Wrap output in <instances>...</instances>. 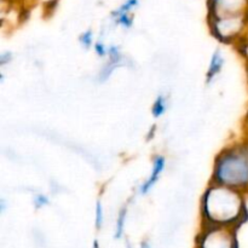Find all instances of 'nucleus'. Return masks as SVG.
Instances as JSON below:
<instances>
[{
    "instance_id": "1",
    "label": "nucleus",
    "mask_w": 248,
    "mask_h": 248,
    "mask_svg": "<svg viewBox=\"0 0 248 248\" xmlns=\"http://www.w3.org/2000/svg\"><path fill=\"white\" fill-rule=\"evenodd\" d=\"M202 208L205 218L211 224H232L242 216L241 196L229 186L216 184L206 191Z\"/></svg>"
},
{
    "instance_id": "9",
    "label": "nucleus",
    "mask_w": 248,
    "mask_h": 248,
    "mask_svg": "<svg viewBox=\"0 0 248 248\" xmlns=\"http://www.w3.org/2000/svg\"><path fill=\"white\" fill-rule=\"evenodd\" d=\"M92 38H93V35H92V31H85L81 36H80V43L82 44V46H84L85 48H89L90 46L92 45Z\"/></svg>"
},
{
    "instance_id": "11",
    "label": "nucleus",
    "mask_w": 248,
    "mask_h": 248,
    "mask_svg": "<svg viewBox=\"0 0 248 248\" xmlns=\"http://www.w3.org/2000/svg\"><path fill=\"white\" fill-rule=\"evenodd\" d=\"M118 22L120 24H123L124 27H131V24H132V19L130 18V17L127 16V14H124V15H120L118 18Z\"/></svg>"
},
{
    "instance_id": "6",
    "label": "nucleus",
    "mask_w": 248,
    "mask_h": 248,
    "mask_svg": "<svg viewBox=\"0 0 248 248\" xmlns=\"http://www.w3.org/2000/svg\"><path fill=\"white\" fill-rule=\"evenodd\" d=\"M153 115L155 118H160L162 114L166 111V99L164 96H159L156 98V101L154 102V106H153Z\"/></svg>"
},
{
    "instance_id": "12",
    "label": "nucleus",
    "mask_w": 248,
    "mask_h": 248,
    "mask_svg": "<svg viewBox=\"0 0 248 248\" xmlns=\"http://www.w3.org/2000/svg\"><path fill=\"white\" fill-rule=\"evenodd\" d=\"M94 50H96L97 55L101 56V57H103V56H106L107 53H108V48H107L102 43H97L96 46H94Z\"/></svg>"
},
{
    "instance_id": "13",
    "label": "nucleus",
    "mask_w": 248,
    "mask_h": 248,
    "mask_svg": "<svg viewBox=\"0 0 248 248\" xmlns=\"http://www.w3.org/2000/svg\"><path fill=\"white\" fill-rule=\"evenodd\" d=\"M10 60H11V55H10V53H5V55H2L1 57H0V62H1V64H5V62Z\"/></svg>"
},
{
    "instance_id": "10",
    "label": "nucleus",
    "mask_w": 248,
    "mask_h": 248,
    "mask_svg": "<svg viewBox=\"0 0 248 248\" xmlns=\"http://www.w3.org/2000/svg\"><path fill=\"white\" fill-rule=\"evenodd\" d=\"M48 205V199L46 198L45 195H43V194H39V195L35 196V199H34V206H35V208L38 210V208H41L43 206H46Z\"/></svg>"
},
{
    "instance_id": "5",
    "label": "nucleus",
    "mask_w": 248,
    "mask_h": 248,
    "mask_svg": "<svg viewBox=\"0 0 248 248\" xmlns=\"http://www.w3.org/2000/svg\"><path fill=\"white\" fill-rule=\"evenodd\" d=\"M223 64H224V58H223L222 53L219 51H216L212 55V60H211L210 67H208V73H207V80L208 82L218 74V73L222 70Z\"/></svg>"
},
{
    "instance_id": "14",
    "label": "nucleus",
    "mask_w": 248,
    "mask_h": 248,
    "mask_svg": "<svg viewBox=\"0 0 248 248\" xmlns=\"http://www.w3.org/2000/svg\"><path fill=\"white\" fill-rule=\"evenodd\" d=\"M140 248H150V245L148 244V242H143L142 246H140Z\"/></svg>"
},
{
    "instance_id": "3",
    "label": "nucleus",
    "mask_w": 248,
    "mask_h": 248,
    "mask_svg": "<svg viewBox=\"0 0 248 248\" xmlns=\"http://www.w3.org/2000/svg\"><path fill=\"white\" fill-rule=\"evenodd\" d=\"M201 248H236V241L232 232L222 225L211 224L202 236Z\"/></svg>"
},
{
    "instance_id": "4",
    "label": "nucleus",
    "mask_w": 248,
    "mask_h": 248,
    "mask_svg": "<svg viewBox=\"0 0 248 248\" xmlns=\"http://www.w3.org/2000/svg\"><path fill=\"white\" fill-rule=\"evenodd\" d=\"M164 169H165V159H164V157H162V156L155 157L152 174H150L149 179H148V181L145 182L144 184H143L142 188H140V194H147L148 191H149L150 189L153 188V186H154V184L157 182V179H159L160 174H161V172L164 171Z\"/></svg>"
},
{
    "instance_id": "16",
    "label": "nucleus",
    "mask_w": 248,
    "mask_h": 248,
    "mask_svg": "<svg viewBox=\"0 0 248 248\" xmlns=\"http://www.w3.org/2000/svg\"><path fill=\"white\" fill-rule=\"evenodd\" d=\"M127 248H131V246H130V245H128V246H127Z\"/></svg>"
},
{
    "instance_id": "8",
    "label": "nucleus",
    "mask_w": 248,
    "mask_h": 248,
    "mask_svg": "<svg viewBox=\"0 0 248 248\" xmlns=\"http://www.w3.org/2000/svg\"><path fill=\"white\" fill-rule=\"evenodd\" d=\"M103 224V210H102L101 201H97L96 203V228L101 229Z\"/></svg>"
},
{
    "instance_id": "7",
    "label": "nucleus",
    "mask_w": 248,
    "mask_h": 248,
    "mask_svg": "<svg viewBox=\"0 0 248 248\" xmlns=\"http://www.w3.org/2000/svg\"><path fill=\"white\" fill-rule=\"evenodd\" d=\"M126 215H127L126 208H123V210L120 211V213H119L118 222H116V232H115L116 239H120V237L123 236L124 227H125V222H126Z\"/></svg>"
},
{
    "instance_id": "15",
    "label": "nucleus",
    "mask_w": 248,
    "mask_h": 248,
    "mask_svg": "<svg viewBox=\"0 0 248 248\" xmlns=\"http://www.w3.org/2000/svg\"><path fill=\"white\" fill-rule=\"evenodd\" d=\"M94 248H98V244H97V241H94Z\"/></svg>"
},
{
    "instance_id": "2",
    "label": "nucleus",
    "mask_w": 248,
    "mask_h": 248,
    "mask_svg": "<svg viewBox=\"0 0 248 248\" xmlns=\"http://www.w3.org/2000/svg\"><path fill=\"white\" fill-rule=\"evenodd\" d=\"M213 179L216 184L242 188L248 186V149L234 148L222 153L216 161Z\"/></svg>"
}]
</instances>
